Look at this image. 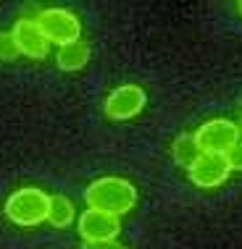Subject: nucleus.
<instances>
[{"instance_id":"obj_9","label":"nucleus","mask_w":242,"mask_h":249,"mask_svg":"<svg viewBox=\"0 0 242 249\" xmlns=\"http://www.w3.org/2000/svg\"><path fill=\"white\" fill-rule=\"evenodd\" d=\"M87 60H90V45L84 42V39H77V42L71 45H63V48H58V55H56V63L60 71H79L87 66Z\"/></svg>"},{"instance_id":"obj_14","label":"nucleus","mask_w":242,"mask_h":249,"mask_svg":"<svg viewBox=\"0 0 242 249\" xmlns=\"http://www.w3.org/2000/svg\"><path fill=\"white\" fill-rule=\"evenodd\" d=\"M82 249H126V247L119 244V241H100V244H84Z\"/></svg>"},{"instance_id":"obj_1","label":"nucleus","mask_w":242,"mask_h":249,"mask_svg":"<svg viewBox=\"0 0 242 249\" xmlns=\"http://www.w3.org/2000/svg\"><path fill=\"white\" fill-rule=\"evenodd\" d=\"M84 202L92 210H103L121 218L137 205V186L129 178L103 176V178H95L84 189Z\"/></svg>"},{"instance_id":"obj_15","label":"nucleus","mask_w":242,"mask_h":249,"mask_svg":"<svg viewBox=\"0 0 242 249\" xmlns=\"http://www.w3.org/2000/svg\"><path fill=\"white\" fill-rule=\"evenodd\" d=\"M237 110H240V121H237V126H240V131H242V103H240V107H237Z\"/></svg>"},{"instance_id":"obj_8","label":"nucleus","mask_w":242,"mask_h":249,"mask_svg":"<svg viewBox=\"0 0 242 249\" xmlns=\"http://www.w3.org/2000/svg\"><path fill=\"white\" fill-rule=\"evenodd\" d=\"M11 35L19 45V53L32 60H42L50 53V42L45 39L42 29L37 26L35 18H16V24L11 26Z\"/></svg>"},{"instance_id":"obj_7","label":"nucleus","mask_w":242,"mask_h":249,"mask_svg":"<svg viewBox=\"0 0 242 249\" xmlns=\"http://www.w3.org/2000/svg\"><path fill=\"white\" fill-rule=\"evenodd\" d=\"M229 173L232 165L226 160V155H211V152H200V158L187 168V178L198 189H216L229 178Z\"/></svg>"},{"instance_id":"obj_3","label":"nucleus","mask_w":242,"mask_h":249,"mask_svg":"<svg viewBox=\"0 0 242 249\" xmlns=\"http://www.w3.org/2000/svg\"><path fill=\"white\" fill-rule=\"evenodd\" d=\"M35 21L42 29L45 39L50 45H58V48L77 42L82 35V24H79L77 13L69 8H45L35 16Z\"/></svg>"},{"instance_id":"obj_4","label":"nucleus","mask_w":242,"mask_h":249,"mask_svg":"<svg viewBox=\"0 0 242 249\" xmlns=\"http://www.w3.org/2000/svg\"><path fill=\"white\" fill-rule=\"evenodd\" d=\"M192 134L200 152H211V155H226L242 139L237 121H229V118H211L205 124H200V129Z\"/></svg>"},{"instance_id":"obj_11","label":"nucleus","mask_w":242,"mask_h":249,"mask_svg":"<svg viewBox=\"0 0 242 249\" xmlns=\"http://www.w3.org/2000/svg\"><path fill=\"white\" fill-rule=\"evenodd\" d=\"M77 218V210H74V202L63 194H53L50 197V210H48V223L56 228H69Z\"/></svg>"},{"instance_id":"obj_2","label":"nucleus","mask_w":242,"mask_h":249,"mask_svg":"<svg viewBox=\"0 0 242 249\" xmlns=\"http://www.w3.org/2000/svg\"><path fill=\"white\" fill-rule=\"evenodd\" d=\"M5 218L13 226L32 228L48 223V210H50V194L37 189V186H21V189L11 192L5 199Z\"/></svg>"},{"instance_id":"obj_6","label":"nucleus","mask_w":242,"mask_h":249,"mask_svg":"<svg viewBox=\"0 0 242 249\" xmlns=\"http://www.w3.org/2000/svg\"><path fill=\"white\" fill-rule=\"evenodd\" d=\"M77 231L84 239V244H100V241H116L121 233V223L116 215L87 207L77 218Z\"/></svg>"},{"instance_id":"obj_5","label":"nucleus","mask_w":242,"mask_h":249,"mask_svg":"<svg viewBox=\"0 0 242 249\" xmlns=\"http://www.w3.org/2000/svg\"><path fill=\"white\" fill-rule=\"evenodd\" d=\"M147 105V92L140 84H119L116 89L105 97V116L111 121H129L145 110Z\"/></svg>"},{"instance_id":"obj_12","label":"nucleus","mask_w":242,"mask_h":249,"mask_svg":"<svg viewBox=\"0 0 242 249\" xmlns=\"http://www.w3.org/2000/svg\"><path fill=\"white\" fill-rule=\"evenodd\" d=\"M21 53H19V45L13 39L11 32H0V60H16Z\"/></svg>"},{"instance_id":"obj_10","label":"nucleus","mask_w":242,"mask_h":249,"mask_svg":"<svg viewBox=\"0 0 242 249\" xmlns=\"http://www.w3.org/2000/svg\"><path fill=\"white\" fill-rule=\"evenodd\" d=\"M171 158H174V163L182 165V168H190L195 160L200 158V147L195 142V134L182 131L179 137L174 139L171 142Z\"/></svg>"},{"instance_id":"obj_13","label":"nucleus","mask_w":242,"mask_h":249,"mask_svg":"<svg viewBox=\"0 0 242 249\" xmlns=\"http://www.w3.org/2000/svg\"><path fill=\"white\" fill-rule=\"evenodd\" d=\"M226 160H229L232 171H242V142L237 147H232L229 152H226Z\"/></svg>"},{"instance_id":"obj_16","label":"nucleus","mask_w":242,"mask_h":249,"mask_svg":"<svg viewBox=\"0 0 242 249\" xmlns=\"http://www.w3.org/2000/svg\"><path fill=\"white\" fill-rule=\"evenodd\" d=\"M237 11H240V13H242V3H237Z\"/></svg>"}]
</instances>
